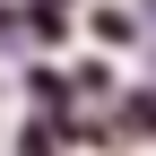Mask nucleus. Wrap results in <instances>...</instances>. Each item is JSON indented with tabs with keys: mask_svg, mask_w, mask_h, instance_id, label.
I'll list each match as a JSON object with an SVG mask.
<instances>
[{
	"mask_svg": "<svg viewBox=\"0 0 156 156\" xmlns=\"http://www.w3.org/2000/svg\"><path fill=\"white\" fill-rule=\"evenodd\" d=\"M26 35L35 44H61L69 35V0H26Z\"/></svg>",
	"mask_w": 156,
	"mask_h": 156,
	"instance_id": "obj_1",
	"label": "nucleus"
},
{
	"mask_svg": "<svg viewBox=\"0 0 156 156\" xmlns=\"http://www.w3.org/2000/svg\"><path fill=\"white\" fill-rule=\"evenodd\" d=\"M35 104L44 113H69V69H35Z\"/></svg>",
	"mask_w": 156,
	"mask_h": 156,
	"instance_id": "obj_2",
	"label": "nucleus"
},
{
	"mask_svg": "<svg viewBox=\"0 0 156 156\" xmlns=\"http://www.w3.org/2000/svg\"><path fill=\"white\" fill-rule=\"evenodd\" d=\"M87 26H95V35H104V44H130V35H139V26H130V17H122V9H95V17H87Z\"/></svg>",
	"mask_w": 156,
	"mask_h": 156,
	"instance_id": "obj_3",
	"label": "nucleus"
}]
</instances>
